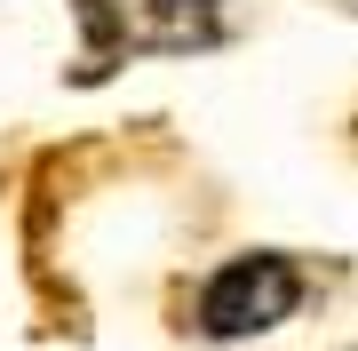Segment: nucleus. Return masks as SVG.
Wrapping results in <instances>:
<instances>
[{"label":"nucleus","instance_id":"obj_1","mask_svg":"<svg viewBox=\"0 0 358 351\" xmlns=\"http://www.w3.org/2000/svg\"><path fill=\"white\" fill-rule=\"evenodd\" d=\"M294 303H303V280H294L287 256H239L231 272L207 280V296H199V327H207L215 343H239V336L279 327Z\"/></svg>","mask_w":358,"mask_h":351},{"label":"nucleus","instance_id":"obj_2","mask_svg":"<svg viewBox=\"0 0 358 351\" xmlns=\"http://www.w3.org/2000/svg\"><path fill=\"white\" fill-rule=\"evenodd\" d=\"M120 48H199L215 40V0H88Z\"/></svg>","mask_w":358,"mask_h":351}]
</instances>
